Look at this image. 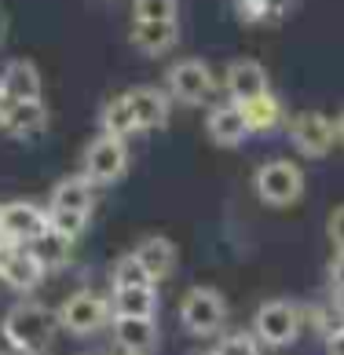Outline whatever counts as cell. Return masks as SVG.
Instances as JSON below:
<instances>
[{"mask_svg":"<svg viewBox=\"0 0 344 355\" xmlns=\"http://www.w3.org/2000/svg\"><path fill=\"white\" fill-rule=\"evenodd\" d=\"M55 326H59V315L44 308V304H15L8 315H4V326H0V334L11 340V348L19 355H41L51 337H55Z\"/></svg>","mask_w":344,"mask_h":355,"instance_id":"1","label":"cell"},{"mask_svg":"<svg viewBox=\"0 0 344 355\" xmlns=\"http://www.w3.org/2000/svg\"><path fill=\"white\" fill-rule=\"evenodd\" d=\"M92 205H96V183H88L85 176H66L55 191H51V209L48 223L62 234L77 239L88 227Z\"/></svg>","mask_w":344,"mask_h":355,"instance_id":"2","label":"cell"},{"mask_svg":"<svg viewBox=\"0 0 344 355\" xmlns=\"http://www.w3.org/2000/svg\"><path fill=\"white\" fill-rule=\"evenodd\" d=\"M253 187H257V198L264 205L286 209V205H297L304 198V173L289 157H271V162H264L257 168Z\"/></svg>","mask_w":344,"mask_h":355,"instance_id":"3","label":"cell"},{"mask_svg":"<svg viewBox=\"0 0 344 355\" xmlns=\"http://www.w3.org/2000/svg\"><path fill=\"white\" fill-rule=\"evenodd\" d=\"M59 326L74 337H92L99 334L107 322H114V308L107 297L92 293V289H81V293H70L59 304Z\"/></svg>","mask_w":344,"mask_h":355,"instance_id":"4","label":"cell"},{"mask_svg":"<svg viewBox=\"0 0 344 355\" xmlns=\"http://www.w3.org/2000/svg\"><path fill=\"white\" fill-rule=\"evenodd\" d=\"M180 322H183V330L194 334V337H213V334L223 330V322H227V304H223V297L216 289L194 286L180 300Z\"/></svg>","mask_w":344,"mask_h":355,"instance_id":"5","label":"cell"},{"mask_svg":"<svg viewBox=\"0 0 344 355\" xmlns=\"http://www.w3.org/2000/svg\"><path fill=\"white\" fill-rule=\"evenodd\" d=\"M300 326H304V315L293 300H268L253 315V337L264 340V345H271V348L293 345L300 337Z\"/></svg>","mask_w":344,"mask_h":355,"instance_id":"6","label":"cell"},{"mask_svg":"<svg viewBox=\"0 0 344 355\" xmlns=\"http://www.w3.org/2000/svg\"><path fill=\"white\" fill-rule=\"evenodd\" d=\"M128 168V150H125V139L117 136H99L88 143L85 150V180L96 183V187H110L125 176Z\"/></svg>","mask_w":344,"mask_h":355,"instance_id":"7","label":"cell"},{"mask_svg":"<svg viewBox=\"0 0 344 355\" xmlns=\"http://www.w3.org/2000/svg\"><path fill=\"white\" fill-rule=\"evenodd\" d=\"M165 81H169L172 96H176L180 103H187V107H202V103H209V99H213V92H216L213 70H209L202 59L176 62V67L165 73Z\"/></svg>","mask_w":344,"mask_h":355,"instance_id":"8","label":"cell"},{"mask_svg":"<svg viewBox=\"0 0 344 355\" xmlns=\"http://www.w3.org/2000/svg\"><path fill=\"white\" fill-rule=\"evenodd\" d=\"M48 231V213L33 202H8L0 205V239L11 245H33Z\"/></svg>","mask_w":344,"mask_h":355,"instance_id":"9","label":"cell"},{"mask_svg":"<svg viewBox=\"0 0 344 355\" xmlns=\"http://www.w3.org/2000/svg\"><path fill=\"white\" fill-rule=\"evenodd\" d=\"M289 139H293V147L304 157H326L337 143V128L329 117L308 110V114H297L293 121H289Z\"/></svg>","mask_w":344,"mask_h":355,"instance_id":"10","label":"cell"},{"mask_svg":"<svg viewBox=\"0 0 344 355\" xmlns=\"http://www.w3.org/2000/svg\"><path fill=\"white\" fill-rule=\"evenodd\" d=\"M0 279H4L11 289H19V293H30V289L41 286L44 264H41V257H37L30 245L0 249Z\"/></svg>","mask_w":344,"mask_h":355,"instance_id":"11","label":"cell"},{"mask_svg":"<svg viewBox=\"0 0 344 355\" xmlns=\"http://www.w3.org/2000/svg\"><path fill=\"white\" fill-rule=\"evenodd\" d=\"M205 132L216 147H242L246 136H249L242 107H238V103H220V107H213L205 117Z\"/></svg>","mask_w":344,"mask_h":355,"instance_id":"12","label":"cell"},{"mask_svg":"<svg viewBox=\"0 0 344 355\" xmlns=\"http://www.w3.org/2000/svg\"><path fill=\"white\" fill-rule=\"evenodd\" d=\"M223 85L231 92V103H249L264 96V92H271V81H268V70L260 67L253 59H238L227 67V77H223Z\"/></svg>","mask_w":344,"mask_h":355,"instance_id":"13","label":"cell"},{"mask_svg":"<svg viewBox=\"0 0 344 355\" xmlns=\"http://www.w3.org/2000/svg\"><path fill=\"white\" fill-rule=\"evenodd\" d=\"M128 96V107L132 114H136V128H143V132H157V128H165L169 125V96L165 92H157V88H132L125 92Z\"/></svg>","mask_w":344,"mask_h":355,"instance_id":"14","label":"cell"},{"mask_svg":"<svg viewBox=\"0 0 344 355\" xmlns=\"http://www.w3.org/2000/svg\"><path fill=\"white\" fill-rule=\"evenodd\" d=\"M114 340L125 355H150L157 348V322L154 319H121V315H114Z\"/></svg>","mask_w":344,"mask_h":355,"instance_id":"15","label":"cell"},{"mask_svg":"<svg viewBox=\"0 0 344 355\" xmlns=\"http://www.w3.org/2000/svg\"><path fill=\"white\" fill-rule=\"evenodd\" d=\"M132 253L139 257V264H143V271L150 275V282H162V279H169V275L176 271V245H172L169 239H162V234L143 239Z\"/></svg>","mask_w":344,"mask_h":355,"instance_id":"16","label":"cell"},{"mask_svg":"<svg viewBox=\"0 0 344 355\" xmlns=\"http://www.w3.org/2000/svg\"><path fill=\"white\" fill-rule=\"evenodd\" d=\"M0 92H4L11 103H41V73H37L33 62L15 59V62L4 70Z\"/></svg>","mask_w":344,"mask_h":355,"instance_id":"17","label":"cell"},{"mask_svg":"<svg viewBox=\"0 0 344 355\" xmlns=\"http://www.w3.org/2000/svg\"><path fill=\"white\" fill-rule=\"evenodd\" d=\"M114 315L121 319H154L157 311V289L154 286H117L110 297Z\"/></svg>","mask_w":344,"mask_h":355,"instance_id":"18","label":"cell"},{"mask_svg":"<svg viewBox=\"0 0 344 355\" xmlns=\"http://www.w3.org/2000/svg\"><path fill=\"white\" fill-rule=\"evenodd\" d=\"M180 41V26L176 22H136L132 26V44L143 55H162Z\"/></svg>","mask_w":344,"mask_h":355,"instance_id":"19","label":"cell"},{"mask_svg":"<svg viewBox=\"0 0 344 355\" xmlns=\"http://www.w3.org/2000/svg\"><path fill=\"white\" fill-rule=\"evenodd\" d=\"M246 114V125L249 132H271V128L282 125V103L271 96V92H264V96L249 99V103H238Z\"/></svg>","mask_w":344,"mask_h":355,"instance_id":"20","label":"cell"},{"mask_svg":"<svg viewBox=\"0 0 344 355\" xmlns=\"http://www.w3.org/2000/svg\"><path fill=\"white\" fill-rule=\"evenodd\" d=\"M44 125H48V117H44L41 103H11V110L4 117V128H8V132H15L19 139L41 136Z\"/></svg>","mask_w":344,"mask_h":355,"instance_id":"21","label":"cell"},{"mask_svg":"<svg viewBox=\"0 0 344 355\" xmlns=\"http://www.w3.org/2000/svg\"><path fill=\"white\" fill-rule=\"evenodd\" d=\"M30 249H33L37 257H41V264H44V271H48V268H62L66 260H70V253H74V239H70V234H62V231H55V227L48 223V231H44Z\"/></svg>","mask_w":344,"mask_h":355,"instance_id":"22","label":"cell"},{"mask_svg":"<svg viewBox=\"0 0 344 355\" xmlns=\"http://www.w3.org/2000/svg\"><path fill=\"white\" fill-rule=\"evenodd\" d=\"M99 121H103V136L125 139V136H132V132H139V128H136V114H132V107H128V96L110 99L107 107H103Z\"/></svg>","mask_w":344,"mask_h":355,"instance_id":"23","label":"cell"},{"mask_svg":"<svg viewBox=\"0 0 344 355\" xmlns=\"http://www.w3.org/2000/svg\"><path fill=\"white\" fill-rule=\"evenodd\" d=\"M136 22H176L180 0H132Z\"/></svg>","mask_w":344,"mask_h":355,"instance_id":"24","label":"cell"},{"mask_svg":"<svg viewBox=\"0 0 344 355\" xmlns=\"http://www.w3.org/2000/svg\"><path fill=\"white\" fill-rule=\"evenodd\" d=\"M110 279H114V289H117V286H154V282H150V275L143 271V264H139V257H136V253L117 257V264H114V271H110Z\"/></svg>","mask_w":344,"mask_h":355,"instance_id":"25","label":"cell"},{"mask_svg":"<svg viewBox=\"0 0 344 355\" xmlns=\"http://www.w3.org/2000/svg\"><path fill=\"white\" fill-rule=\"evenodd\" d=\"M213 355H260V345L253 334H227V337H220Z\"/></svg>","mask_w":344,"mask_h":355,"instance_id":"26","label":"cell"},{"mask_svg":"<svg viewBox=\"0 0 344 355\" xmlns=\"http://www.w3.org/2000/svg\"><path fill=\"white\" fill-rule=\"evenodd\" d=\"M326 234H329V242H334L337 253H344V205H337L334 213H329V220H326Z\"/></svg>","mask_w":344,"mask_h":355,"instance_id":"27","label":"cell"},{"mask_svg":"<svg viewBox=\"0 0 344 355\" xmlns=\"http://www.w3.org/2000/svg\"><path fill=\"white\" fill-rule=\"evenodd\" d=\"M326 279H329V286H334L337 293L344 297V253H337L334 260H329V268H326Z\"/></svg>","mask_w":344,"mask_h":355,"instance_id":"28","label":"cell"},{"mask_svg":"<svg viewBox=\"0 0 344 355\" xmlns=\"http://www.w3.org/2000/svg\"><path fill=\"white\" fill-rule=\"evenodd\" d=\"M326 355H344V326H341L337 334L326 337Z\"/></svg>","mask_w":344,"mask_h":355,"instance_id":"29","label":"cell"},{"mask_svg":"<svg viewBox=\"0 0 344 355\" xmlns=\"http://www.w3.org/2000/svg\"><path fill=\"white\" fill-rule=\"evenodd\" d=\"M334 128H337V143H344V110H341V117L334 121Z\"/></svg>","mask_w":344,"mask_h":355,"instance_id":"30","label":"cell"},{"mask_svg":"<svg viewBox=\"0 0 344 355\" xmlns=\"http://www.w3.org/2000/svg\"><path fill=\"white\" fill-rule=\"evenodd\" d=\"M205 355H213V352H205Z\"/></svg>","mask_w":344,"mask_h":355,"instance_id":"31","label":"cell"},{"mask_svg":"<svg viewBox=\"0 0 344 355\" xmlns=\"http://www.w3.org/2000/svg\"><path fill=\"white\" fill-rule=\"evenodd\" d=\"M41 355H44V352H41Z\"/></svg>","mask_w":344,"mask_h":355,"instance_id":"32","label":"cell"}]
</instances>
